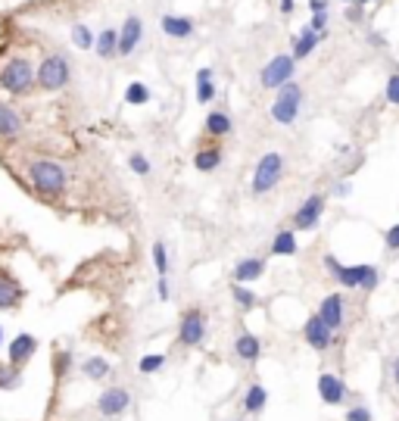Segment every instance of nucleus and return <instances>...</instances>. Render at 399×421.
Masks as SVG:
<instances>
[{
	"label": "nucleus",
	"mask_w": 399,
	"mask_h": 421,
	"mask_svg": "<svg viewBox=\"0 0 399 421\" xmlns=\"http://www.w3.org/2000/svg\"><path fill=\"white\" fill-rule=\"evenodd\" d=\"M262 88H281V84L293 82V57L278 53L275 60H269V66L262 69Z\"/></svg>",
	"instance_id": "nucleus-11"
},
{
	"label": "nucleus",
	"mask_w": 399,
	"mask_h": 421,
	"mask_svg": "<svg viewBox=\"0 0 399 421\" xmlns=\"http://www.w3.org/2000/svg\"><path fill=\"white\" fill-rule=\"evenodd\" d=\"M193 19H187V16H162V31H166L169 38H191L193 35Z\"/></svg>",
	"instance_id": "nucleus-20"
},
{
	"label": "nucleus",
	"mask_w": 399,
	"mask_h": 421,
	"mask_svg": "<svg viewBox=\"0 0 399 421\" xmlns=\"http://www.w3.org/2000/svg\"><path fill=\"white\" fill-rule=\"evenodd\" d=\"M325 265L334 271V278H337L343 287H362V291H371V287H378V281H381V271L371 269V265H340L334 256H327Z\"/></svg>",
	"instance_id": "nucleus-4"
},
{
	"label": "nucleus",
	"mask_w": 399,
	"mask_h": 421,
	"mask_svg": "<svg viewBox=\"0 0 399 421\" xmlns=\"http://www.w3.org/2000/svg\"><path fill=\"white\" fill-rule=\"evenodd\" d=\"M156 293H159V300H169V278H159V284H156Z\"/></svg>",
	"instance_id": "nucleus-40"
},
{
	"label": "nucleus",
	"mask_w": 399,
	"mask_h": 421,
	"mask_svg": "<svg viewBox=\"0 0 399 421\" xmlns=\"http://www.w3.org/2000/svg\"><path fill=\"white\" fill-rule=\"evenodd\" d=\"M0 349H4V325H0Z\"/></svg>",
	"instance_id": "nucleus-45"
},
{
	"label": "nucleus",
	"mask_w": 399,
	"mask_h": 421,
	"mask_svg": "<svg viewBox=\"0 0 399 421\" xmlns=\"http://www.w3.org/2000/svg\"><path fill=\"white\" fill-rule=\"evenodd\" d=\"M128 166L135 175H150V159H147L144 153H131L128 156Z\"/></svg>",
	"instance_id": "nucleus-35"
},
{
	"label": "nucleus",
	"mask_w": 399,
	"mask_h": 421,
	"mask_svg": "<svg viewBox=\"0 0 399 421\" xmlns=\"http://www.w3.org/2000/svg\"><path fill=\"white\" fill-rule=\"evenodd\" d=\"M153 265H156V271H159V278H169V249L162 240L153 244Z\"/></svg>",
	"instance_id": "nucleus-32"
},
{
	"label": "nucleus",
	"mask_w": 399,
	"mask_h": 421,
	"mask_svg": "<svg viewBox=\"0 0 399 421\" xmlns=\"http://www.w3.org/2000/svg\"><path fill=\"white\" fill-rule=\"evenodd\" d=\"M162 365H166V356L162 353H153V356H144L137 362V369H140V374H153V371H159Z\"/></svg>",
	"instance_id": "nucleus-33"
},
{
	"label": "nucleus",
	"mask_w": 399,
	"mask_h": 421,
	"mask_svg": "<svg viewBox=\"0 0 399 421\" xmlns=\"http://www.w3.org/2000/svg\"><path fill=\"white\" fill-rule=\"evenodd\" d=\"M306 28H309V31H315L318 38H325V35H327V13H315Z\"/></svg>",
	"instance_id": "nucleus-36"
},
{
	"label": "nucleus",
	"mask_w": 399,
	"mask_h": 421,
	"mask_svg": "<svg viewBox=\"0 0 399 421\" xmlns=\"http://www.w3.org/2000/svg\"><path fill=\"white\" fill-rule=\"evenodd\" d=\"M72 44L78 47V50H91L94 47V31L84 26V22H75L72 26Z\"/></svg>",
	"instance_id": "nucleus-31"
},
{
	"label": "nucleus",
	"mask_w": 399,
	"mask_h": 421,
	"mask_svg": "<svg viewBox=\"0 0 399 421\" xmlns=\"http://www.w3.org/2000/svg\"><path fill=\"white\" fill-rule=\"evenodd\" d=\"M265 403H269V390H265L262 384H253L244 393V409L249 412V415H256V412L265 409Z\"/></svg>",
	"instance_id": "nucleus-24"
},
{
	"label": "nucleus",
	"mask_w": 399,
	"mask_h": 421,
	"mask_svg": "<svg viewBox=\"0 0 399 421\" xmlns=\"http://www.w3.org/2000/svg\"><path fill=\"white\" fill-rule=\"evenodd\" d=\"M312 13H327V0H309Z\"/></svg>",
	"instance_id": "nucleus-41"
},
{
	"label": "nucleus",
	"mask_w": 399,
	"mask_h": 421,
	"mask_svg": "<svg viewBox=\"0 0 399 421\" xmlns=\"http://www.w3.org/2000/svg\"><path fill=\"white\" fill-rule=\"evenodd\" d=\"M22 300H26V287H22V281L16 278L10 269L0 265V312L19 309Z\"/></svg>",
	"instance_id": "nucleus-9"
},
{
	"label": "nucleus",
	"mask_w": 399,
	"mask_h": 421,
	"mask_svg": "<svg viewBox=\"0 0 399 421\" xmlns=\"http://www.w3.org/2000/svg\"><path fill=\"white\" fill-rule=\"evenodd\" d=\"M22 387V369L13 365H0V393H13Z\"/></svg>",
	"instance_id": "nucleus-27"
},
{
	"label": "nucleus",
	"mask_w": 399,
	"mask_h": 421,
	"mask_svg": "<svg viewBox=\"0 0 399 421\" xmlns=\"http://www.w3.org/2000/svg\"><path fill=\"white\" fill-rule=\"evenodd\" d=\"M69 82H72V66H69V60L62 57V53H47V57L38 62L35 84L41 91H47V94L62 91V88H69Z\"/></svg>",
	"instance_id": "nucleus-3"
},
{
	"label": "nucleus",
	"mask_w": 399,
	"mask_h": 421,
	"mask_svg": "<svg viewBox=\"0 0 399 421\" xmlns=\"http://www.w3.org/2000/svg\"><path fill=\"white\" fill-rule=\"evenodd\" d=\"M281 172H284V156H281L278 150L265 153L259 159V166H256V172H253V191L256 193L275 191V184L281 181Z\"/></svg>",
	"instance_id": "nucleus-6"
},
{
	"label": "nucleus",
	"mask_w": 399,
	"mask_h": 421,
	"mask_svg": "<svg viewBox=\"0 0 399 421\" xmlns=\"http://www.w3.org/2000/svg\"><path fill=\"white\" fill-rule=\"evenodd\" d=\"M318 318L331 327V331H337L343 325V296L340 293H331L322 300V306H318Z\"/></svg>",
	"instance_id": "nucleus-17"
},
{
	"label": "nucleus",
	"mask_w": 399,
	"mask_h": 421,
	"mask_svg": "<svg viewBox=\"0 0 399 421\" xmlns=\"http://www.w3.org/2000/svg\"><path fill=\"white\" fill-rule=\"evenodd\" d=\"M0 91L10 97H26L35 91V62L16 53L0 66Z\"/></svg>",
	"instance_id": "nucleus-2"
},
{
	"label": "nucleus",
	"mask_w": 399,
	"mask_h": 421,
	"mask_svg": "<svg viewBox=\"0 0 399 421\" xmlns=\"http://www.w3.org/2000/svg\"><path fill=\"white\" fill-rule=\"evenodd\" d=\"M296 234L293 231H281L271 240V256H296Z\"/></svg>",
	"instance_id": "nucleus-25"
},
{
	"label": "nucleus",
	"mask_w": 399,
	"mask_h": 421,
	"mask_svg": "<svg viewBox=\"0 0 399 421\" xmlns=\"http://www.w3.org/2000/svg\"><path fill=\"white\" fill-rule=\"evenodd\" d=\"M387 100L393 106H399V72L387 78Z\"/></svg>",
	"instance_id": "nucleus-37"
},
{
	"label": "nucleus",
	"mask_w": 399,
	"mask_h": 421,
	"mask_svg": "<svg viewBox=\"0 0 399 421\" xmlns=\"http://www.w3.org/2000/svg\"><path fill=\"white\" fill-rule=\"evenodd\" d=\"M343 4H349V0H343Z\"/></svg>",
	"instance_id": "nucleus-46"
},
{
	"label": "nucleus",
	"mask_w": 399,
	"mask_h": 421,
	"mask_svg": "<svg viewBox=\"0 0 399 421\" xmlns=\"http://www.w3.org/2000/svg\"><path fill=\"white\" fill-rule=\"evenodd\" d=\"M38 353V337L35 334H16L10 340V347H6V365H13V369H26V365L35 359Z\"/></svg>",
	"instance_id": "nucleus-10"
},
{
	"label": "nucleus",
	"mask_w": 399,
	"mask_h": 421,
	"mask_svg": "<svg viewBox=\"0 0 399 421\" xmlns=\"http://www.w3.org/2000/svg\"><path fill=\"white\" fill-rule=\"evenodd\" d=\"M393 378H396V384H399V356L393 359Z\"/></svg>",
	"instance_id": "nucleus-43"
},
{
	"label": "nucleus",
	"mask_w": 399,
	"mask_h": 421,
	"mask_svg": "<svg viewBox=\"0 0 399 421\" xmlns=\"http://www.w3.org/2000/svg\"><path fill=\"white\" fill-rule=\"evenodd\" d=\"M306 340H309V347H312V349L325 353V349L331 347V340H334V331H331V327H327L318 315H312L309 322H306Z\"/></svg>",
	"instance_id": "nucleus-16"
},
{
	"label": "nucleus",
	"mask_w": 399,
	"mask_h": 421,
	"mask_svg": "<svg viewBox=\"0 0 399 421\" xmlns=\"http://www.w3.org/2000/svg\"><path fill=\"white\" fill-rule=\"evenodd\" d=\"M318 396H322L327 405H340L347 400V384H343L337 374L325 371V374H318Z\"/></svg>",
	"instance_id": "nucleus-15"
},
{
	"label": "nucleus",
	"mask_w": 399,
	"mask_h": 421,
	"mask_svg": "<svg viewBox=\"0 0 399 421\" xmlns=\"http://www.w3.org/2000/svg\"><path fill=\"white\" fill-rule=\"evenodd\" d=\"M281 13H293V0H281Z\"/></svg>",
	"instance_id": "nucleus-42"
},
{
	"label": "nucleus",
	"mask_w": 399,
	"mask_h": 421,
	"mask_svg": "<svg viewBox=\"0 0 399 421\" xmlns=\"http://www.w3.org/2000/svg\"><path fill=\"white\" fill-rule=\"evenodd\" d=\"M206 131L215 137L222 135H231V116L228 113H209L206 116Z\"/></svg>",
	"instance_id": "nucleus-29"
},
{
	"label": "nucleus",
	"mask_w": 399,
	"mask_h": 421,
	"mask_svg": "<svg viewBox=\"0 0 399 421\" xmlns=\"http://www.w3.org/2000/svg\"><path fill=\"white\" fill-rule=\"evenodd\" d=\"M218 162H222V150H218V147H203V150H197V156H193V166L200 172H213V169H218Z\"/></svg>",
	"instance_id": "nucleus-26"
},
{
	"label": "nucleus",
	"mask_w": 399,
	"mask_h": 421,
	"mask_svg": "<svg viewBox=\"0 0 399 421\" xmlns=\"http://www.w3.org/2000/svg\"><path fill=\"white\" fill-rule=\"evenodd\" d=\"M140 38H144V22L137 16H128L125 26L119 28V44H116V57H131L137 50Z\"/></svg>",
	"instance_id": "nucleus-13"
},
{
	"label": "nucleus",
	"mask_w": 399,
	"mask_h": 421,
	"mask_svg": "<svg viewBox=\"0 0 399 421\" xmlns=\"http://www.w3.org/2000/svg\"><path fill=\"white\" fill-rule=\"evenodd\" d=\"M234 300H237L240 309H253V306H256V293L247 291L244 284H234Z\"/></svg>",
	"instance_id": "nucleus-34"
},
{
	"label": "nucleus",
	"mask_w": 399,
	"mask_h": 421,
	"mask_svg": "<svg viewBox=\"0 0 399 421\" xmlns=\"http://www.w3.org/2000/svg\"><path fill=\"white\" fill-rule=\"evenodd\" d=\"M116 44H119V31H116V28H103L100 35H94V47H91V50L97 53L100 60H113L116 57Z\"/></svg>",
	"instance_id": "nucleus-19"
},
{
	"label": "nucleus",
	"mask_w": 399,
	"mask_h": 421,
	"mask_svg": "<svg viewBox=\"0 0 399 421\" xmlns=\"http://www.w3.org/2000/svg\"><path fill=\"white\" fill-rule=\"evenodd\" d=\"M384 244H387V249H399V225H390L387 228V234H384Z\"/></svg>",
	"instance_id": "nucleus-38"
},
{
	"label": "nucleus",
	"mask_w": 399,
	"mask_h": 421,
	"mask_svg": "<svg viewBox=\"0 0 399 421\" xmlns=\"http://www.w3.org/2000/svg\"><path fill=\"white\" fill-rule=\"evenodd\" d=\"M26 175H28L31 191H35L38 197H44V200L62 197L66 187H69V169L62 166V162H57V159H47V156H41V159H31L28 169H26Z\"/></svg>",
	"instance_id": "nucleus-1"
},
{
	"label": "nucleus",
	"mask_w": 399,
	"mask_h": 421,
	"mask_svg": "<svg viewBox=\"0 0 399 421\" xmlns=\"http://www.w3.org/2000/svg\"><path fill=\"white\" fill-rule=\"evenodd\" d=\"M300 103H303V88L296 82H287L278 88V97L271 103V119L278 125H291L300 113Z\"/></svg>",
	"instance_id": "nucleus-5"
},
{
	"label": "nucleus",
	"mask_w": 399,
	"mask_h": 421,
	"mask_svg": "<svg viewBox=\"0 0 399 421\" xmlns=\"http://www.w3.org/2000/svg\"><path fill=\"white\" fill-rule=\"evenodd\" d=\"M22 131H26V119H22V113L10 103H4L0 100V140H19Z\"/></svg>",
	"instance_id": "nucleus-14"
},
{
	"label": "nucleus",
	"mask_w": 399,
	"mask_h": 421,
	"mask_svg": "<svg viewBox=\"0 0 399 421\" xmlns=\"http://www.w3.org/2000/svg\"><path fill=\"white\" fill-rule=\"evenodd\" d=\"M234 353H237V359H244V362H256L259 359V353H262V343H259V337L256 334H240L237 337V343H234Z\"/></svg>",
	"instance_id": "nucleus-21"
},
{
	"label": "nucleus",
	"mask_w": 399,
	"mask_h": 421,
	"mask_svg": "<svg viewBox=\"0 0 399 421\" xmlns=\"http://www.w3.org/2000/svg\"><path fill=\"white\" fill-rule=\"evenodd\" d=\"M318 41H322V38H318L315 31L303 28L300 35L293 38V57H296V60H306L309 53H312V50H315V47H318Z\"/></svg>",
	"instance_id": "nucleus-23"
},
{
	"label": "nucleus",
	"mask_w": 399,
	"mask_h": 421,
	"mask_svg": "<svg viewBox=\"0 0 399 421\" xmlns=\"http://www.w3.org/2000/svg\"><path fill=\"white\" fill-rule=\"evenodd\" d=\"M147 100H150V88H147L144 82H131L128 88H125V103H131V106H144Z\"/></svg>",
	"instance_id": "nucleus-30"
},
{
	"label": "nucleus",
	"mask_w": 399,
	"mask_h": 421,
	"mask_svg": "<svg viewBox=\"0 0 399 421\" xmlns=\"http://www.w3.org/2000/svg\"><path fill=\"white\" fill-rule=\"evenodd\" d=\"M347 421H371V412L365 409V405H353V409L347 412Z\"/></svg>",
	"instance_id": "nucleus-39"
},
{
	"label": "nucleus",
	"mask_w": 399,
	"mask_h": 421,
	"mask_svg": "<svg viewBox=\"0 0 399 421\" xmlns=\"http://www.w3.org/2000/svg\"><path fill=\"white\" fill-rule=\"evenodd\" d=\"M322 213H325V193H312V197L296 209L293 228L296 231H312L318 225V218H322Z\"/></svg>",
	"instance_id": "nucleus-12"
},
{
	"label": "nucleus",
	"mask_w": 399,
	"mask_h": 421,
	"mask_svg": "<svg viewBox=\"0 0 399 421\" xmlns=\"http://www.w3.org/2000/svg\"><path fill=\"white\" fill-rule=\"evenodd\" d=\"M215 97V84H213V69H200L197 72V100L209 103Z\"/></svg>",
	"instance_id": "nucleus-28"
},
{
	"label": "nucleus",
	"mask_w": 399,
	"mask_h": 421,
	"mask_svg": "<svg viewBox=\"0 0 399 421\" xmlns=\"http://www.w3.org/2000/svg\"><path fill=\"white\" fill-rule=\"evenodd\" d=\"M206 340V312L191 309L181 315V325H178V343L181 347H200Z\"/></svg>",
	"instance_id": "nucleus-7"
},
{
	"label": "nucleus",
	"mask_w": 399,
	"mask_h": 421,
	"mask_svg": "<svg viewBox=\"0 0 399 421\" xmlns=\"http://www.w3.org/2000/svg\"><path fill=\"white\" fill-rule=\"evenodd\" d=\"M128 405H131V390H125V387H106L103 393L97 396V412L103 418H119L128 412Z\"/></svg>",
	"instance_id": "nucleus-8"
},
{
	"label": "nucleus",
	"mask_w": 399,
	"mask_h": 421,
	"mask_svg": "<svg viewBox=\"0 0 399 421\" xmlns=\"http://www.w3.org/2000/svg\"><path fill=\"white\" fill-rule=\"evenodd\" d=\"M262 271H265V262L256 259V256H247V259H240L234 265V281L237 284H249V281L262 278Z\"/></svg>",
	"instance_id": "nucleus-18"
},
{
	"label": "nucleus",
	"mask_w": 399,
	"mask_h": 421,
	"mask_svg": "<svg viewBox=\"0 0 399 421\" xmlns=\"http://www.w3.org/2000/svg\"><path fill=\"white\" fill-rule=\"evenodd\" d=\"M356 4H359V6H369V4H374V0H356Z\"/></svg>",
	"instance_id": "nucleus-44"
},
{
	"label": "nucleus",
	"mask_w": 399,
	"mask_h": 421,
	"mask_svg": "<svg viewBox=\"0 0 399 421\" xmlns=\"http://www.w3.org/2000/svg\"><path fill=\"white\" fill-rule=\"evenodd\" d=\"M82 374L88 381H106L109 374H113V365H109L103 356H88L82 362Z\"/></svg>",
	"instance_id": "nucleus-22"
}]
</instances>
